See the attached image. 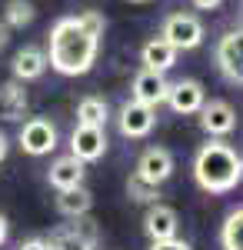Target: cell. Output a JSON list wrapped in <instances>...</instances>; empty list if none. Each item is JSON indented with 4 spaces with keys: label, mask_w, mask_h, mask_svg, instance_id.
Returning <instances> with one entry per match:
<instances>
[{
    "label": "cell",
    "mask_w": 243,
    "mask_h": 250,
    "mask_svg": "<svg viewBox=\"0 0 243 250\" xmlns=\"http://www.w3.org/2000/svg\"><path fill=\"white\" fill-rule=\"evenodd\" d=\"M43 70H47V54L40 47H23V50H17V57H14V77L20 83L43 77Z\"/></svg>",
    "instance_id": "15"
},
{
    "label": "cell",
    "mask_w": 243,
    "mask_h": 250,
    "mask_svg": "<svg viewBox=\"0 0 243 250\" xmlns=\"http://www.w3.org/2000/svg\"><path fill=\"white\" fill-rule=\"evenodd\" d=\"M167 87H170V80L163 77V74H157V70H140L130 83V100L147 104V107L157 110V107L167 100Z\"/></svg>",
    "instance_id": "10"
},
{
    "label": "cell",
    "mask_w": 243,
    "mask_h": 250,
    "mask_svg": "<svg viewBox=\"0 0 243 250\" xmlns=\"http://www.w3.org/2000/svg\"><path fill=\"white\" fill-rule=\"evenodd\" d=\"M203 100H206V94H203L200 80H177V83L167 87V100L163 104H170L173 114H197L203 107Z\"/></svg>",
    "instance_id": "11"
},
{
    "label": "cell",
    "mask_w": 243,
    "mask_h": 250,
    "mask_svg": "<svg viewBox=\"0 0 243 250\" xmlns=\"http://www.w3.org/2000/svg\"><path fill=\"white\" fill-rule=\"evenodd\" d=\"M240 63H243V34L240 30H226L223 37L217 40V67H220L223 80L240 83L243 80Z\"/></svg>",
    "instance_id": "5"
},
{
    "label": "cell",
    "mask_w": 243,
    "mask_h": 250,
    "mask_svg": "<svg viewBox=\"0 0 243 250\" xmlns=\"http://www.w3.org/2000/svg\"><path fill=\"white\" fill-rule=\"evenodd\" d=\"M7 43H10V27H7V23L0 20V50H3Z\"/></svg>",
    "instance_id": "26"
},
{
    "label": "cell",
    "mask_w": 243,
    "mask_h": 250,
    "mask_svg": "<svg viewBox=\"0 0 243 250\" xmlns=\"http://www.w3.org/2000/svg\"><path fill=\"white\" fill-rule=\"evenodd\" d=\"M130 3H147V0H130Z\"/></svg>",
    "instance_id": "29"
},
{
    "label": "cell",
    "mask_w": 243,
    "mask_h": 250,
    "mask_svg": "<svg viewBox=\"0 0 243 250\" xmlns=\"http://www.w3.org/2000/svg\"><path fill=\"white\" fill-rule=\"evenodd\" d=\"M47 247L50 250H94L97 244L90 240V237H83L80 230H74V227H60V230L50 233Z\"/></svg>",
    "instance_id": "19"
},
{
    "label": "cell",
    "mask_w": 243,
    "mask_h": 250,
    "mask_svg": "<svg viewBox=\"0 0 243 250\" xmlns=\"http://www.w3.org/2000/svg\"><path fill=\"white\" fill-rule=\"evenodd\" d=\"M197 114H200L203 134L213 137V140L233 134V127H237V110H233L226 100H203V107H200Z\"/></svg>",
    "instance_id": "6"
},
{
    "label": "cell",
    "mask_w": 243,
    "mask_h": 250,
    "mask_svg": "<svg viewBox=\"0 0 243 250\" xmlns=\"http://www.w3.org/2000/svg\"><path fill=\"white\" fill-rule=\"evenodd\" d=\"M7 230H10V227H7V217L0 213V247H3V240H7Z\"/></svg>",
    "instance_id": "28"
},
{
    "label": "cell",
    "mask_w": 243,
    "mask_h": 250,
    "mask_svg": "<svg viewBox=\"0 0 243 250\" xmlns=\"http://www.w3.org/2000/svg\"><path fill=\"white\" fill-rule=\"evenodd\" d=\"M17 144L27 157H43L57 147V127L47 117H30V120H23V127H20Z\"/></svg>",
    "instance_id": "4"
},
{
    "label": "cell",
    "mask_w": 243,
    "mask_h": 250,
    "mask_svg": "<svg viewBox=\"0 0 243 250\" xmlns=\"http://www.w3.org/2000/svg\"><path fill=\"white\" fill-rule=\"evenodd\" d=\"M243 177L240 154L223 140H206L193 157V180L203 193H230Z\"/></svg>",
    "instance_id": "2"
},
{
    "label": "cell",
    "mask_w": 243,
    "mask_h": 250,
    "mask_svg": "<svg viewBox=\"0 0 243 250\" xmlns=\"http://www.w3.org/2000/svg\"><path fill=\"white\" fill-rule=\"evenodd\" d=\"M27 114V90L20 80L0 83V120H20Z\"/></svg>",
    "instance_id": "16"
},
{
    "label": "cell",
    "mask_w": 243,
    "mask_h": 250,
    "mask_svg": "<svg viewBox=\"0 0 243 250\" xmlns=\"http://www.w3.org/2000/svg\"><path fill=\"white\" fill-rule=\"evenodd\" d=\"M7 150H10V140H7V134H0V164L7 160Z\"/></svg>",
    "instance_id": "27"
},
{
    "label": "cell",
    "mask_w": 243,
    "mask_h": 250,
    "mask_svg": "<svg viewBox=\"0 0 243 250\" xmlns=\"http://www.w3.org/2000/svg\"><path fill=\"white\" fill-rule=\"evenodd\" d=\"M137 177L140 180H147L153 187H160L163 180H170V173H173V154H170L167 147H147L140 160H137Z\"/></svg>",
    "instance_id": "8"
},
{
    "label": "cell",
    "mask_w": 243,
    "mask_h": 250,
    "mask_svg": "<svg viewBox=\"0 0 243 250\" xmlns=\"http://www.w3.org/2000/svg\"><path fill=\"white\" fill-rule=\"evenodd\" d=\"M34 17H37V10H34V3L30 0H10L7 7H3V23L14 30H23L27 23H34Z\"/></svg>",
    "instance_id": "21"
},
{
    "label": "cell",
    "mask_w": 243,
    "mask_h": 250,
    "mask_svg": "<svg viewBox=\"0 0 243 250\" xmlns=\"http://www.w3.org/2000/svg\"><path fill=\"white\" fill-rule=\"evenodd\" d=\"M143 230H147L150 240H170V237H177V230H180V217L167 204H150L147 217H143Z\"/></svg>",
    "instance_id": "12"
},
{
    "label": "cell",
    "mask_w": 243,
    "mask_h": 250,
    "mask_svg": "<svg viewBox=\"0 0 243 250\" xmlns=\"http://www.w3.org/2000/svg\"><path fill=\"white\" fill-rule=\"evenodd\" d=\"M197 10H217V7H223V0H190Z\"/></svg>",
    "instance_id": "24"
},
{
    "label": "cell",
    "mask_w": 243,
    "mask_h": 250,
    "mask_svg": "<svg viewBox=\"0 0 243 250\" xmlns=\"http://www.w3.org/2000/svg\"><path fill=\"white\" fill-rule=\"evenodd\" d=\"M140 60H143V70H157V74H167L170 67L177 63V50L170 47L163 37H153L143 43L140 50Z\"/></svg>",
    "instance_id": "14"
},
{
    "label": "cell",
    "mask_w": 243,
    "mask_h": 250,
    "mask_svg": "<svg viewBox=\"0 0 243 250\" xmlns=\"http://www.w3.org/2000/svg\"><path fill=\"white\" fill-rule=\"evenodd\" d=\"M160 37L167 40L170 47L180 54V50H197L200 43H203V23L193 17V14H170L163 20V30H160Z\"/></svg>",
    "instance_id": "3"
},
{
    "label": "cell",
    "mask_w": 243,
    "mask_h": 250,
    "mask_svg": "<svg viewBox=\"0 0 243 250\" xmlns=\"http://www.w3.org/2000/svg\"><path fill=\"white\" fill-rule=\"evenodd\" d=\"M83 164L77 160L74 154L67 157H57L54 164H50V170H47V180H50V187L54 190H70V187H83Z\"/></svg>",
    "instance_id": "13"
},
{
    "label": "cell",
    "mask_w": 243,
    "mask_h": 250,
    "mask_svg": "<svg viewBox=\"0 0 243 250\" xmlns=\"http://www.w3.org/2000/svg\"><path fill=\"white\" fill-rule=\"evenodd\" d=\"M70 154L80 160V164H94L107 154V134L97 130V127H80L77 124L74 134H70Z\"/></svg>",
    "instance_id": "9"
},
{
    "label": "cell",
    "mask_w": 243,
    "mask_h": 250,
    "mask_svg": "<svg viewBox=\"0 0 243 250\" xmlns=\"http://www.w3.org/2000/svg\"><path fill=\"white\" fill-rule=\"evenodd\" d=\"M117 124H120V134H123V137L140 140V137H147L150 130H153V124H157V110L147 107V104L127 100V104L120 107V114H117Z\"/></svg>",
    "instance_id": "7"
},
{
    "label": "cell",
    "mask_w": 243,
    "mask_h": 250,
    "mask_svg": "<svg viewBox=\"0 0 243 250\" xmlns=\"http://www.w3.org/2000/svg\"><path fill=\"white\" fill-rule=\"evenodd\" d=\"M107 120H110L107 100H100V97H83V100L77 104V124H80V127H97V130H103Z\"/></svg>",
    "instance_id": "18"
},
{
    "label": "cell",
    "mask_w": 243,
    "mask_h": 250,
    "mask_svg": "<svg viewBox=\"0 0 243 250\" xmlns=\"http://www.w3.org/2000/svg\"><path fill=\"white\" fill-rule=\"evenodd\" d=\"M94 207V193L87 187H70V190H57V210L63 217H87Z\"/></svg>",
    "instance_id": "17"
},
{
    "label": "cell",
    "mask_w": 243,
    "mask_h": 250,
    "mask_svg": "<svg viewBox=\"0 0 243 250\" xmlns=\"http://www.w3.org/2000/svg\"><path fill=\"white\" fill-rule=\"evenodd\" d=\"M103 17L97 10H87L80 17H60L50 27V57L47 67H54L63 77H80L94 67L100 54V37H103Z\"/></svg>",
    "instance_id": "1"
},
{
    "label": "cell",
    "mask_w": 243,
    "mask_h": 250,
    "mask_svg": "<svg viewBox=\"0 0 243 250\" xmlns=\"http://www.w3.org/2000/svg\"><path fill=\"white\" fill-rule=\"evenodd\" d=\"M150 250H193V247L180 237H170V240H150Z\"/></svg>",
    "instance_id": "23"
},
{
    "label": "cell",
    "mask_w": 243,
    "mask_h": 250,
    "mask_svg": "<svg viewBox=\"0 0 243 250\" xmlns=\"http://www.w3.org/2000/svg\"><path fill=\"white\" fill-rule=\"evenodd\" d=\"M220 244H223V250H243V210L240 207H233L226 213L223 227H220Z\"/></svg>",
    "instance_id": "20"
},
{
    "label": "cell",
    "mask_w": 243,
    "mask_h": 250,
    "mask_svg": "<svg viewBox=\"0 0 243 250\" xmlns=\"http://www.w3.org/2000/svg\"><path fill=\"white\" fill-rule=\"evenodd\" d=\"M17 250H50V247H47V240H40V237H34V240H27V244H20Z\"/></svg>",
    "instance_id": "25"
},
{
    "label": "cell",
    "mask_w": 243,
    "mask_h": 250,
    "mask_svg": "<svg viewBox=\"0 0 243 250\" xmlns=\"http://www.w3.org/2000/svg\"><path fill=\"white\" fill-rule=\"evenodd\" d=\"M127 197L130 200H137V204H160V187H153V184H147V180H140L137 173H133L130 180H127Z\"/></svg>",
    "instance_id": "22"
}]
</instances>
